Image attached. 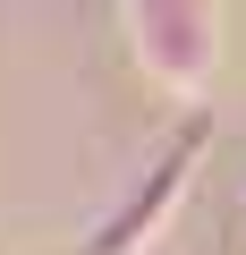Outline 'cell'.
Segmentation results:
<instances>
[{"label":"cell","mask_w":246,"mask_h":255,"mask_svg":"<svg viewBox=\"0 0 246 255\" xmlns=\"http://www.w3.org/2000/svg\"><path fill=\"white\" fill-rule=\"evenodd\" d=\"M128 9V43L145 77L170 102H195L221 68V0H119Z\"/></svg>","instance_id":"6da1fadb"},{"label":"cell","mask_w":246,"mask_h":255,"mask_svg":"<svg viewBox=\"0 0 246 255\" xmlns=\"http://www.w3.org/2000/svg\"><path fill=\"white\" fill-rule=\"evenodd\" d=\"M195 153H204V136H195V128H187V136L128 187V196H119V213H102V230L77 247V255H145L162 230H170V213L187 204V187H195Z\"/></svg>","instance_id":"7a4b0ae2"}]
</instances>
